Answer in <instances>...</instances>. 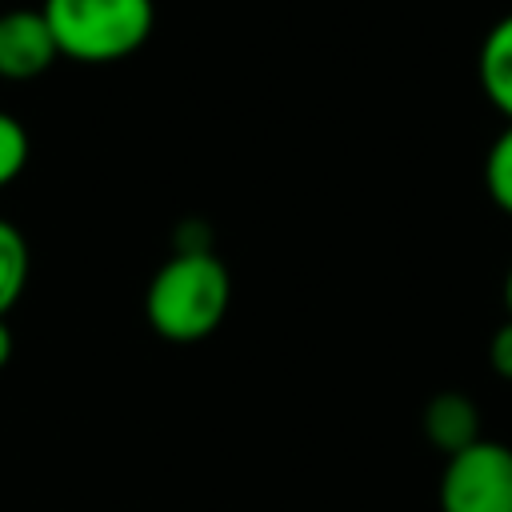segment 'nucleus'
I'll return each instance as SVG.
<instances>
[{
    "mask_svg": "<svg viewBox=\"0 0 512 512\" xmlns=\"http://www.w3.org/2000/svg\"><path fill=\"white\" fill-rule=\"evenodd\" d=\"M232 304V272L208 252H172L144 288V320L172 344H196L212 336Z\"/></svg>",
    "mask_w": 512,
    "mask_h": 512,
    "instance_id": "nucleus-1",
    "label": "nucleus"
},
{
    "mask_svg": "<svg viewBox=\"0 0 512 512\" xmlns=\"http://www.w3.org/2000/svg\"><path fill=\"white\" fill-rule=\"evenodd\" d=\"M40 12L60 56L76 64L128 60L156 28V0H44Z\"/></svg>",
    "mask_w": 512,
    "mask_h": 512,
    "instance_id": "nucleus-2",
    "label": "nucleus"
},
{
    "mask_svg": "<svg viewBox=\"0 0 512 512\" xmlns=\"http://www.w3.org/2000/svg\"><path fill=\"white\" fill-rule=\"evenodd\" d=\"M436 504L440 512H512V448L480 436L444 456Z\"/></svg>",
    "mask_w": 512,
    "mask_h": 512,
    "instance_id": "nucleus-3",
    "label": "nucleus"
},
{
    "mask_svg": "<svg viewBox=\"0 0 512 512\" xmlns=\"http://www.w3.org/2000/svg\"><path fill=\"white\" fill-rule=\"evenodd\" d=\"M56 60H60V48L40 8L0 12V76L4 80H36Z\"/></svg>",
    "mask_w": 512,
    "mask_h": 512,
    "instance_id": "nucleus-4",
    "label": "nucleus"
},
{
    "mask_svg": "<svg viewBox=\"0 0 512 512\" xmlns=\"http://www.w3.org/2000/svg\"><path fill=\"white\" fill-rule=\"evenodd\" d=\"M420 428H424V440L440 452V456H452L468 444H476L484 436V424H480V404L456 388L448 392H436L424 412H420Z\"/></svg>",
    "mask_w": 512,
    "mask_h": 512,
    "instance_id": "nucleus-5",
    "label": "nucleus"
},
{
    "mask_svg": "<svg viewBox=\"0 0 512 512\" xmlns=\"http://www.w3.org/2000/svg\"><path fill=\"white\" fill-rule=\"evenodd\" d=\"M476 80L484 100L512 124V12H504L480 40L476 52Z\"/></svg>",
    "mask_w": 512,
    "mask_h": 512,
    "instance_id": "nucleus-6",
    "label": "nucleus"
},
{
    "mask_svg": "<svg viewBox=\"0 0 512 512\" xmlns=\"http://www.w3.org/2000/svg\"><path fill=\"white\" fill-rule=\"evenodd\" d=\"M28 284V240L24 232L0 216V316H8V308L24 296Z\"/></svg>",
    "mask_w": 512,
    "mask_h": 512,
    "instance_id": "nucleus-7",
    "label": "nucleus"
},
{
    "mask_svg": "<svg viewBox=\"0 0 512 512\" xmlns=\"http://www.w3.org/2000/svg\"><path fill=\"white\" fill-rule=\"evenodd\" d=\"M484 188H488V200L512 216V124H504L496 132V140L488 144V156H484Z\"/></svg>",
    "mask_w": 512,
    "mask_h": 512,
    "instance_id": "nucleus-8",
    "label": "nucleus"
},
{
    "mask_svg": "<svg viewBox=\"0 0 512 512\" xmlns=\"http://www.w3.org/2000/svg\"><path fill=\"white\" fill-rule=\"evenodd\" d=\"M28 152H32V144H28L24 124L12 112H0V188L12 184L24 172Z\"/></svg>",
    "mask_w": 512,
    "mask_h": 512,
    "instance_id": "nucleus-9",
    "label": "nucleus"
},
{
    "mask_svg": "<svg viewBox=\"0 0 512 512\" xmlns=\"http://www.w3.org/2000/svg\"><path fill=\"white\" fill-rule=\"evenodd\" d=\"M488 364H492V372L500 380L512 384V316L492 332V340H488Z\"/></svg>",
    "mask_w": 512,
    "mask_h": 512,
    "instance_id": "nucleus-10",
    "label": "nucleus"
},
{
    "mask_svg": "<svg viewBox=\"0 0 512 512\" xmlns=\"http://www.w3.org/2000/svg\"><path fill=\"white\" fill-rule=\"evenodd\" d=\"M12 360V328H8V320L0 316V368Z\"/></svg>",
    "mask_w": 512,
    "mask_h": 512,
    "instance_id": "nucleus-11",
    "label": "nucleus"
},
{
    "mask_svg": "<svg viewBox=\"0 0 512 512\" xmlns=\"http://www.w3.org/2000/svg\"><path fill=\"white\" fill-rule=\"evenodd\" d=\"M504 308H508V316H512V268H508V276H504Z\"/></svg>",
    "mask_w": 512,
    "mask_h": 512,
    "instance_id": "nucleus-12",
    "label": "nucleus"
}]
</instances>
